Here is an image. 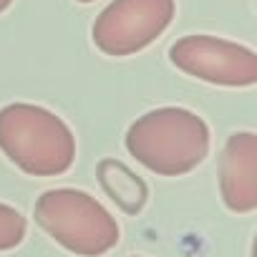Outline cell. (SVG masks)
I'll list each match as a JSON object with an SVG mask.
<instances>
[{"label": "cell", "instance_id": "1", "mask_svg": "<svg viewBox=\"0 0 257 257\" xmlns=\"http://www.w3.org/2000/svg\"><path fill=\"white\" fill-rule=\"evenodd\" d=\"M207 121L182 106H162L142 113L123 137V147L139 164L159 177H184L209 154Z\"/></svg>", "mask_w": 257, "mask_h": 257}, {"label": "cell", "instance_id": "2", "mask_svg": "<svg viewBox=\"0 0 257 257\" xmlns=\"http://www.w3.org/2000/svg\"><path fill=\"white\" fill-rule=\"evenodd\" d=\"M0 152L31 177H61L76 162V137L51 108L18 101L0 108Z\"/></svg>", "mask_w": 257, "mask_h": 257}, {"label": "cell", "instance_id": "3", "mask_svg": "<svg viewBox=\"0 0 257 257\" xmlns=\"http://www.w3.org/2000/svg\"><path fill=\"white\" fill-rule=\"evenodd\" d=\"M36 222L68 252L78 257H101L118 244L116 217L83 189H48L36 199Z\"/></svg>", "mask_w": 257, "mask_h": 257}, {"label": "cell", "instance_id": "4", "mask_svg": "<svg viewBox=\"0 0 257 257\" xmlns=\"http://www.w3.org/2000/svg\"><path fill=\"white\" fill-rule=\"evenodd\" d=\"M174 13V0H111L93 21V46L113 58L134 56L172 26Z\"/></svg>", "mask_w": 257, "mask_h": 257}, {"label": "cell", "instance_id": "5", "mask_svg": "<svg viewBox=\"0 0 257 257\" xmlns=\"http://www.w3.org/2000/svg\"><path fill=\"white\" fill-rule=\"evenodd\" d=\"M169 61L187 76L212 86L247 88L257 83V53L242 43L194 33L169 48Z\"/></svg>", "mask_w": 257, "mask_h": 257}, {"label": "cell", "instance_id": "6", "mask_svg": "<svg viewBox=\"0 0 257 257\" xmlns=\"http://www.w3.org/2000/svg\"><path fill=\"white\" fill-rule=\"evenodd\" d=\"M219 194L229 212L257 209V134L234 132L219 157Z\"/></svg>", "mask_w": 257, "mask_h": 257}, {"label": "cell", "instance_id": "7", "mask_svg": "<svg viewBox=\"0 0 257 257\" xmlns=\"http://www.w3.org/2000/svg\"><path fill=\"white\" fill-rule=\"evenodd\" d=\"M96 177H98V184L103 187V192L111 197V202H116L126 214H139L144 209V204L149 199V187L123 162H118L113 157L101 159L96 167Z\"/></svg>", "mask_w": 257, "mask_h": 257}, {"label": "cell", "instance_id": "8", "mask_svg": "<svg viewBox=\"0 0 257 257\" xmlns=\"http://www.w3.org/2000/svg\"><path fill=\"white\" fill-rule=\"evenodd\" d=\"M26 232H28L26 217L16 207L0 202V252L16 249L26 239Z\"/></svg>", "mask_w": 257, "mask_h": 257}, {"label": "cell", "instance_id": "9", "mask_svg": "<svg viewBox=\"0 0 257 257\" xmlns=\"http://www.w3.org/2000/svg\"><path fill=\"white\" fill-rule=\"evenodd\" d=\"M11 6H13V0H0V13H6Z\"/></svg>", "mask_w": 257, "mask_h": 257}, {"label": "cell", "instance_id": "10", "mask_svg": "<svg viewBox=\"0 0 257 257\" xmlns=\"http://www.w3.org/2000/svg\"><path fill=\"white\" fill-rule=\"evenodd\" d=\"M78 3H93V0H78Z\"/></svg>", "mask_w": 257, "mask_h": 257}, {"label": "cell", "instance_id": "11", "mask_svg": "<svg viewBox=\"0 0 257 257\" xmlns=\"http://www.w3.org/2000/svg\"><path fill=\"white\" fill-rule=\"evenodd\" d=\"M132 257H139V254H132Z\"/></svg>", "mask_w": 257, "mask_h": 257}]
</instances>
